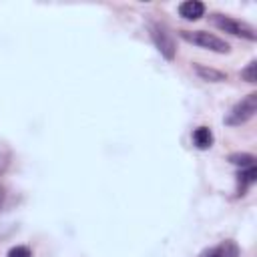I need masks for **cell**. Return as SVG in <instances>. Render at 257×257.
Returning <instances> with one entry per match:
<instances>
[{
  "label": "cell",
  "instance_id": "cell-2",
  "mask_svg": "<svg viewBox=\"0 0 257 257\" xmlns=\"http://www.w3.org/2000/svg\"><path fill=\"white\" fill-rule=\"evenodd\" d=\"M211 22L217 28H221V30L233 34V36H241V38H247V40H255L257 38L255 28L251 24H247V22H241V20H235V18H229V16H223V14H213Z\"/></svg>",
  "mask_w": 257,
  "mask_h": 257
},
{
  "label": "cell",
  "instance_id": "cell-14",
  "mask_svg": "<svg viewBox=\"0 0 257 257\" xmlns=\"http://www.w3.org/2000/svg\"><path fill=\"white\" fill-rule=\"evenodd\" d=\"M2 201H4V189H2V185H0V205H2Z\"/></svg>",
  "mask_w": 257,
  "mask_h": 257
},
{
  "label": "cell",
  "instance_id": "cell-7",
  "mask_svg": "<svg viewBox=\"0 0 257 257\" xmlns=\"http://www.w3.org/2000/svg\"><path fill=\"white\" fill-rule=\"evenodd\" d=\"M195 72H197L203 80H211V82H221V80L227 78L225 72L215 70V68H207V66H203V64H195Z\"/></svg>",
  "mask_w": 257,
  "mask_h": 257
},
{
  "label": "cell",
  "instance_id": "cell-13",
  "mask_svg": "<svg viewBox=\"0 0 257 257\" xmlns=\"http://www.w3.org/2000/svg\"><path fill=\"white\" fill-rule=\"evenodd\" d=\"M6 165H8V161H6V157H4L2 153H0V173H2L4 169H6Z\"/></svg>",
  "mask_w": 257,
  "mask_h": 257
},
{
  "label": "cell",
  "instance_id": "cell-11",
  "mask_svg": "<svg viewBox=\"0 0 257 257\" xmlns=\"http://www.w3.org/2000/svg\"><path fill=\"white\" fill-rule=\"evenodd\" d=\"M8 257H32V253H30L28 247H24V245H16V247H12V249L8 251Z\"/></svg>",
  "mask_w": 257,
  "mask_h": 257
},
{
  "label": "cell",
  "instance_id": "cell-6",
  "mask_svg": "<svg viewBox=\"0 0 257 257\" xmlns=\"http://www.w3.org/2000/svg\"><path fill=\"white\" fill-rule=\"evenodd\" d=\"M193 143H195V147L201 149V151L209 149V147L213 145V133H211V128H207V126L195 128V131H193Z\"/></svg>",
  "mask_w": 257,
  "mask_h": 257
},
{
  "label": "cell",
  "instance_id": "cell-8",
  "mask_svg": "<svg viewBox=\"0 0 257 257\" xmlns=\"http://www.w3.org/2000/svg\"><path fill=\"white\" fill-rule=\"evenodd\" d=\"M229 161H231L233 165L241 167V169H249V167L255 165V157L249 155V153H235V155L229 157Z\"/></svg>",
  "mask_w": 257,
  "mask_h": 257
},
{
  "label": "cell",
  "instance_id": "cell-4",
  "mask_svg": "<svg viewBox=\"0 0 257 257\" xmlns=\"http://www.w3.org/2000/svg\"><path fill=\"white\" fill-rule=\"evenodd\" d=\"M151 36H153V40H155L159 52H161L167 60H173V56H175V44H173V38L169 36V32H165L163 26L153 24V26H151Z\"/></svg>",
  "mask_w": 257,
  "mask_h": 257
},
{
  "label": "cell",
  "instance_id": "cell-1",
  "mask_svg": "<svg viewBox=\"0 0 257 257\" xmlns=\"http://www.w3.org/2000/svg\"><path fill=\"white\" fill-rule=\"evenodd\" d=\"M181 38L195 44V46H201V48H207V50H213V52H229V42H225L223 38L211 34V32H205V30H183L181 32Z\"/></svg>",
  "mask_w": 257,
  "mask_h": 257
},
{
  "label": "cell",
  "instance_id": "cell-5",
  "mask_svg": "<svg viewBox=\"0 0 257 257\" xmlns=\"http://www.w3.org/2000/svg\"><path fill=\"white\" fill-rule=\"evenodd\" d=\"M179 14L185 20H199L205 14V4L199 2V0H187L179 6Z\"/></svg>",
  "mask_w": 257,
  "mask_h": 257
},
{
  "label": "cell",
  "instance_id": "cell-9",
  "mask_svg": "<svg viewBox=\"0 0 257 257\" xmlns=\"http://www.w3.org/2000/svg\"><path fill=\"white\" fill-rule=\"evenodd\" d=\"M255 177H257L255 167H249L247 171H243V173L239 175V179H241V183H243V189H245L247 185H253V183H255Z\"/></svg>",
  "mask_w": 257,
  "mask_h": 257
},
{
  "label": "cell",
  "instance_id": "cell-3",
  "mask_svg": "<svg viewBox=\"0 0 257 257\" xmlns=\"http://www.w3.org/2000/svg\"><path fill=\"white\" fill-rule=\"evenodd\" d=\"M255 112H257V94L251 92V94H247L245 98H241V100L231 108V112L225 116V122H227V124H243V122H247Z\"/></svg>",
  "mask_w": 257,
  "mask_h": 257
},
{
  "label": "cell",
  "instance_id": "cell-10",
  "mask_svg": "<svg viewBox=\"0 0 257 257\" xmlns=\"http://www.w3.org/2000/svg\"><path fill=\"white\" fill-rule=\"evenodd\" d=\"M255 68H257V62H255V60H251V62L247 64V68H245V70H241V76H243L247 82H255V80H257Z\"/></svg>",
  "mask_w": 257,
  "mask_h": 257
},
{
  "label": "cell",
  "instance_id": "cell-12",
  "mask_svg": "<svg viewBox=\"0 0 257 257\" xmlns=\"http://www.w3.org/2000/svg\"><path fill=\"white\" fill-rule=\"evenodd\" d=\"M201 257H223V253H221V247H213V249L205 251Z\"/></svg>",
  "mask_w": 257,
  "mask_h": 257
}]
</instances>
